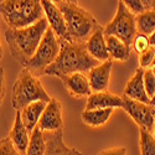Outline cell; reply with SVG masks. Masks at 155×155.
I'll return each mask as SVG.
<instances>
[{
  "instance_id": "cell-8",
  "label": "cell",
  "mask_w": 155,
  "mask_h": 155,
  "mask_svg": "<svg viewBox=\"0 0 155 155\" xmlns=\"http://www.w3.org/2000/svg\"><path fill=\"white\" fill-rule=\"evenodd\" d=\"M122 108L129 114L139 127L148 129L149 132H154V106L150 103H143L135 99H132L127 96H123Z\"/></svg>"
},
{
  "instance_id": "cell-2",
  "label": "cell",
  "mask_w": 155,
  "mask_h": 155,
  "mask_svg": "<svg viewBox=\"0 0 155 155\" xmlns=\"http://www.w3.org/2000/svg\"><path fill=\"white\" fill-rule=\"evenodd\" d=\"M48 28L50 26L46 18H42L30 26L22 29L8 28L4 36L12 58L22 67L26 66L35 55L37 46Z\"/></svg>"
},
{
  "instance_id": "cell-19",
  "label": "cell",
  "mask_w": 155,
  "mask_h": 155,
  "mask_svg": "<svg viewBox=\"0 0 155 155\" xmlns=\"http://www.w3.org/2000/svg\"><path fill=\"white\" fill-rule=\"evenodd\" d=\"M106 41H107V48H108V54L109 58L113 61H119V62H125L130 57V51L132 46L125 44L122 41L120 38L115 37V36H106Z\"/></svg>"
},
{
  "instance_id": "cell-24",
  "label": "cell",
  "mask_w": 155,
  "mask_h": 155,
  "mask_svg": "<svg viewBox=\"0 0 155 155\" xmlns=\"http://www.w3.org/2000/svg\"><path fill=\"white\" fill-rule=\"evenodd\" d=\"M155 61V47L150 45L149 48H147L144 52H141L139 55V67L143 70L150 68Z\"/></svg>"
},
{
  "instance_id": "cell-11",
  "label": "cell",
  "mask_w": 155,
  "mask_h": 155,
  "mask_svg": "<svg viewBox=\"0 0 155 155\" xmlns=\"http://www.w3.org/2000/svg\"><path fill=\"white\" fill-rule=\"evenodd\" d=\"M113 67V61L108 60L98 63L97 66L88 71V81L92 92L107 91L110 82V72Z\"/></svg>"
},
{
  "instance_id": "cell-5",
  "label": "cell",
  "mask_w": 155,
  "mask_h": 155,
  "mask_svg": "<svg viewBox=\"0 0 155 155\" xmlns=\"http://www.w3.org/2000/svg\"><path fill=\"white\" fill-rule=\"evenodd\" d=\"M50 99L51 97L41 84L38 77L26 67H22L11 91V104L14 109L21 110L32 102H50Z\"/></svg>"
},
{
  "instance_id": "cell-27",
  "label": "cell",
  "mask_w": 155,
  "mask_h": 155,
  "mask_svg": "<svg viewBox=\"0 0 155 155\" xmlns=\"http://www.w3.org/2000/svg\"><path fill=\"white\" fill-rule=\"evenodd\" d=\"M0 155H22L11 143V140L8 138H4L0 140Z\"/></svg>"
},
{
  "instance_id": "cell-32",
  "label": "cell",
  "mask_w": 155,
  "mask_h": 155,
  "mask_svg": "<svg viewBox=\"0 0 155 155\" xmlns=\"http://www.w3.org/2000/svg\"><path fill=\"white\" fill-rule=\"evenodd\" d=\"M143 3H144V6H145V9H150L151 0H143Z\"/></svg>"
},
{
  "instance_id": "cell-13",
  "label": "cell",
  "mask_w": 155,
  "mask_h": 155,
  "mask_svg": "<svg viewBox=\"0 0 155 155\" xmlns=\"http://www.w3.org/2000/svg\"><path fill=\"white\" fill-rule=\"evenodd\" d=\"M62 82L66 87L70 96L74 98H84L92 93L91 86H89L88 77L84 76L83 72H76L62 77Z\"/></svg>"
},
{
  "instance_id": "cell-17",
  "label": "cell",
  "mask_w": 155,
  "mask_h": 155,
  "mask_svg": "<svg viewBox=\"0 0 155 155\" xmlns=\"http://www.w3.org/2000/svg\"><path fill=\"white\" fill-rule=\"evenodd\" d=\"M47 148L45 155H82L76 148H70L63 141L62 129L54 133H45Z\"/></svg>"
},
{
  "instance_id": "cell-14",
  "label": "cell",
  "mask_w": 155,
  "mask_h": 155,
  "mask_svg": "<svg viewBox=\"0 0 155 155\" xmlns=\"http://www.w3.org/2000/svg\"><path fill=\"white\" fill-rule=\"evenodd\" d=\"M123 98L107 91L92 92L87 97L86 109H104V108H122Z\"/></svg>"
},
{
  "instance_id": "cell-6",
  "label": "cell",
  "mask_w": 155,
  "mask_h": 155,
  "mask_svg": "<svg viewBox=\"0 0 155 155\" xmlns=\"http://www.w3.org/2000/svg\"><path fill=\"white\" fill-rule=\"evenodd\" d=\"M60 52V38L48 28L37 46L35 55L28 62L25 67L30 70L35 76H44L45 70L52 63Z\"/></svg>"
},
{
  "instance_id": "cell-30",
  "label": "cell",
  "mask_w": 155,
  "mask_h": 155,
  "mask_svg": "<svg viewBox=\"0 0 155 155\" xmlns=\"http://www.w3.org/2000/svg\"><path fill=\"white\" fill-rule=\"evenodd\" d=\"M5 94V78H4V70L0 67V106L3 103Z\"/></svg>"
},
{
  "instance_id": "cell-23",
  "label": "cell",
  "mask_w": 155,
  "mask_h": 155,
  "mask_svg": "<svg viewBox=\"0 0 155 155\" xmlns=\"http://www.w3.org/2000/svg\"><path fill=\"white\" fill-rule=\"evenodd\" d=\"M139 148L141 155H155V137L143 127H139Z\"/></svg>"
},
{
  "instance_id": "cell-37",
  "label": "cell",
  "mask_w": 155,
  "mask_h": 155,
  "mask_svg": "<svg viewBox=\"0 0 155 155\" xmlns=\"http://www.w3.org/2000/svg\"><path fill=\"white\" fill-rule=\"evenodd\" d=\"M150 9H155V0H151V4H150Z\"/></svg>"
},
{
  "instance_id": "cell-12",
  "label": "cell",
  "mask_w": 155,
  "mask_h": 155,
  "mask_svg": "<svg viewBox=\"0 0 155 155\" xmlns=\"http://www.w3.org/2000/svg\"><path fill=\"white\" fill-rule=\"evenodd\" d=\"M86 48L93 58H96L99 62H104L110 60L108 48H107V41L104 35V28L99 25V26L93 31V34L88 37L86 41Z\"/></svg>"
},
{
  "instance_id": "cell-7",
  "label": "cell",
  "mask_w": 155,
  "mask_h": 155,
  "mask_svg": "<svg viewBox=\"0 0 155 155\" xmlns=\"http://www.w3.org/2000/svg\"><path fill=\"white\" fill-rule=\"evenodd\" d=\"M137 34H138L137 15L128 9V6L122 0H119L118 9L113 20L104 28V35L115 36L120 38L122 41H124L125 44L132 46V42Z\"/></svg>"
},
{
  "instance_id": "cell-31",
  "label": "cell",
  "mask_w": 155,
  "mask_h": 155,
  "mask_svg": "<svg viewBox=\"0 0 155 155\" xmlns=\"http://www.w3.org/2000/svg\"><path fill=\"white\" fill-rule=\"evenodd\" d=\"M149 42H150V45H151V46H154V47H155V31L149 36Z\"/></svg>"
},
{
  "instance_id": "cell-15",
  "label": "cell",
  "mask_w": 155,
  "mask_h": 155,
  "mask_svg": "<svg viewBox=\"0 0 155 155\" xmlns=\"http://www.w3.org/2000/svg\"><path fill=\"white\" fill-rule=\"evenodd\" d=\"M124 96L143 103H150V98L147 94L144 84V70L141 67H139L135 73L130 77V80L127 82Z\"/></svg>"
},
{
  "instance_id": "cell-20",
  "label": "cell",
  "mask_w": 155,
  "mask_h": 155,
  "mask_svg": "<svg viewBox=\"0 0 155 155\" xmlns=\"http://www.w3.org/2000/svg\"><path fill=\"white\" fill-rule=\"evenodd\" d=\"M114 108H104V109H86L82 113V120L86 125L92 128L103 127L110 119Z\"/></svg>"
},
{
  "instance_id": "cell-40",
  "label": "cell",
  "mask_w": 155,
  "mask_h": 155,
  "mask_svg": "<svg viewBox=\"0 0 155 155\" xmlns=\"http://www.w3.org/2000/svg\"><path fill=\"white\" fill-rule=\"evenodd\" d=\"M154 63H155V61H154Z\"/></svg>"
},
{
  "instance_id": "cell-9",
  "label": "cell",
  "mask_w": 155,
  "mask_h": 155,
  "mask_svg": "<svg viewBox=\"0 0 155 155\" xmlns=\"http://www.w3.org/2000/svg\"><path fill=\"white\" fill-rule=\"evenodd\" d=\"M37 127L44 133H54L61 130L63 128V119H62V106L58 99L51 98L47 102L46 108L38 120Z\"/></svg>"
},
{
  "instance_id": "cell-1",
  "label": "cell",
  "mask_w": 155,
  "mask_h": 155,
  "mask_svg": "<svg viewBox=\"0 0 155 155\" xmlns=\"http://www.w3.org/2000/svg\"><path fill=\"white\" fill-rule=\"evenodd\" d=\"M98 63L101 62L93 58L87 51L86 42H72L60 38L58 56L45 70L44 76H55L62 78L76 72H88Z\"/></svg>"
},
{
  "instance_id": "cell-16",
  "label": "cell",
  "mask_w": 155,
  "mask_h": 155,
  "mask_svg": "<svg viewBox=\"0 0 155 155\" xmlns=\"http://www.w3.org/2000/svg\"><path fill=\"white\" fill-rule=\"evenodd\" d=\"M30 137L31 133L26 129L25 124L22 123L20 112L16 110V115H15V120L12 124V128L9 133V139L11 140V143L14 144V147L22 154L26 155V150L29 147V141H30Z\"/></svg>"
},
{
  "instance_id": "cell-29",
  "label": "cell",
  "mask_w": 155,
  "mask_h": 155,
  "mask_svg": "<svg viewBox=\"0 0 155 155\" xmlns=\"http://www.w3.org/2000/svg\"><path fill=\"white\" fill-rule=\"evenodd\" d=\"M98 155H127V148H110L101 151Z\"/></svg>"
},
{
  "instance_id": "cell-28",
  "label": "cell",
  "mask_w": 155,
  "mask_h": 155,
  "mask_svg": "<svg viewBox=\"0 0 155 155\" xmlns=\"http://www.w3.org/2000/svg\"><path fill=\"white\" fill-rule=\"evenodd\" d=\"M122 2L128 6V9L132 12H134L135 15L140 14V12H143L145 10L143 0H122Z\"/></svg>"
},
{
  "instance_id": "cell-34",
  "label": "cell",
  "mask_w": 155,
  "mask_h": 155,
  "mask_svg": "<svg viewBox=\"0 0 155 155\" xmlns=\"http://www.w3.org/2000/svg\"><path fill=\"white\" fill-rule=\"evenodd\" d=\"M63 2H67V3H73V4H78V0H63Z\"/></svg>"
},
{
  "instance_id": "cell-3",
  "label": "cell",
  "mask_w": 155,
  "mask_h": 155,
  "mask_svg": "<svg viewBox=\"0 0 155 155\" xmlns=\"http://www.w3.org/2000/svg\"><path fill=\"white\" fill-rule=\"evenodd\" d=\"M0 16L8 28L22 29L45 18L41 0H3Z\"/></svg>"
},
{
  "instance_id": "cell-36",
  "label": "cell",
  "mask_w": 155,
  "mask_h": 155,
  "mask_svg": "<svg viewBox=\"0 0 155 155\" xmlns=\"http://www.w3.org/2000/svg\"><path fill=\"white\" fill-rule=\"evenodd\" d=\"M150 104H151V106H155V94H154V97L150 99Z\"/></svg>"
},
{
  "instance_id": "cell-25",
  "label": "cell",
  "mask_w": 155,
  "mask_h": 155,
  "mask_svg": "<svg viewBox=\"0 0 155 155\" xmlns=\"http://www.w3.org/2000/svg\"><path fill=\"white\" fill-rule=\"evenodd\" d=\"M150 47V42H149V36L138 32L134 37V40L132 42V50H134L138 55H140L141 52H144L147 48Z\"/></svg>"
},
{
  "instance_id": "cell-33",
  "label": "cell",
  "mask_w": 155,
  "mask_h": 155,
  "mask_svg": "<svg viewBox=\"0 0 155 155\" xmlns=\"http://www.w3.org/2000/svg\"><path fill=\"white\" fill-rule=\"evenodd\" d=\"M3 55H4V50H3V45L0 42V60L3 58Z\"/></svg>"
},
{
  "instance_id": "cell-38",
  "label": "cell",
  "mask_w": 155,
  "mask_h": 155,
  "mask_svg": "<svg viewBox=\"0 0 155 155\" xmlns=\"http://www.w3.org/2000/svg\"><path fill=\"white\" fill-rule=\"evenodd\" d=\"M150 68H151V71H153V73H154V76H155V63L153 64V66H151Z\"/></svg>"
},
{
  "instance_id": "cell-21",
  "label": "cell",
  "mask_w": 155,
  "mask_h": 155,
  "mask_svg": "<svg viewBox=\"0 0 155 155\" xmlns=\"http://www.w3.org/2000/svg\"><path fill=\"white\" fill-rule=\"evenodd\" d=\"M46 148H47V141L45 138V133L38 127H36L31 132L26 155H45Z\"/></svg>"
},
{
  "instance_id": "cell-18",
  "label": "cell",
  "mask_w": 155,
  "mask_h": 155,
  "mask_svg": "<svg viewBox=\"0 0 155 155\" xmlns=\"http://www.w3.org/2000/svg\"><path fill=\"white\" fill-rule=\"evenodd\" d=\"M46 104L47 102L45 101H36L28 104L26 107H24L21 110H19L22 123L25 124V127H26V129L30 133L37 127L38 120H40L41 115L46 108Z\"/></svg>"
},
{
  "instance_id": "cell-35",
  "label": "cell",
  "mask_w": 155,
  "mask_h": 155,
  "mask_svg": "<svg viewBox=\"0 0 155 155\" xmlns=\"http://www.w3.org/2000/svg\"><path fill=\"white\" fill-rule=\"evenodd\" d=\"M154 137H155V106H154V132H153Z\"/></svg>"
},
{
  "instance_id": "cell-39",
  "label": "cell",
  "mask_w": 155,
  "mask_h": 155,
  "mask_svg": "<svg viewBox=\"0 0 155 155\" xmlns=\"http://www.w3.org/2000/svg\"><path fill=\"white\" fill-rule=\"evenodd\" d=\"M51 2H54V3H56V4H58V3H61V2H63V0H51Z\"/></svg>"
},
{
  "instance_id": "cell-22",
  "label": "cell",
  "mask_w": 155,
  "mask_h": 155,
  "mask_svg": "<svg viewBox=\"0 0 155 155\" xmlns=\"http://www.w3.org/2000/svg\"><path fill=\"white\" fill-rule=\"evenodd\" d=\"M138 32L150 36L155 31V9H145L137 15Z\"/></svg>"
},
{
  "instance_id": "cell-26",
  "label": "cell",
  "mask_w": 155,
  "mask_h": 155,
  "mask_svg": "<svg viewBox=\"0 0 155 155\" xmlns=\"http://www.w3.org/2000/svg\"><path fill=\"white\" fill-rule=\"evenodd\" d=\"M144 84H145L147 94L151 99L155 94V76H154L151 68L144 70Z\"/></svg>"
},
{
  "instance_id": "cell-4",
  "label": "cell",
  "mask_w": 155,
  "mask_h": 155,
  "mask_svg": "<svg viewBox=\"0 0 155 155\" xmlns=\"http://www.w3.org/2000/svg\"><path fill=\"white\" fill-rule=\"evenodd\" d=\"M64 16L67 28V41L86 42L88 37L99 26L96 18L78 4L61 2L57 4Z\"/></svg>"
},
{
  "instance_id": "cell-10",
  "label": "cell",
  "mask_w": 155,
  "mask_h": 155,
  "mask_svg": "<svg viewBox=\"0 0 155 155\" xmlns=\"http://www.w3.org/2000/svg\"><path fill=\"white\" fill-rule=\"evenodd\" d=\"M41 5L45 12V18L48 22V26L52 29V31L56 34L58 38L66 40L67 37V28L64 16L62 14L58 5L51 0H41Z\"/></svg>"
}]
</instances>
